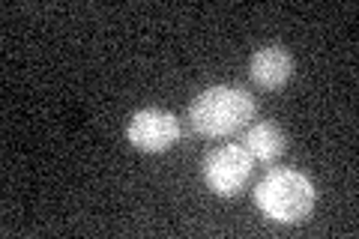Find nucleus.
Segmentation results:
<instances>
[{
	"mask_svg": "<svg viewBox=\"0 0 359 239\" xmlns=\"http://www.w3.org/2000/svg\"><path fill=\"white\" fill-rule=\"evenodd\" d=\"M255 111L257 105L252 93H245L243 87L219 84L204 90L189 105V120H192V129L204 138H228L249 126L255 120Z\"/></svg>",
	"mask_w": 359,
	"mask_h": 239,
	"instance_id": "1",
	"label": "nucleus"
},
{
	"mask_svg": "<svg viewBox=\"0 0 359 239\" xmlns=\"http://www.w3.org/2000/svg\"><path fill=\"white\" fill-rule=\"evenodd\" d=\"M255 203L278 224H299L314 210V186L294 168H276L255 186Z\"/></svg>",
	"mask_w": 359,
	"mask_h": 239,
	"instance_id": "2",
	"label": "nucleus"
},
{
	"mask_svg": "<svg viewBox=\"0 0 359 239\" xmlns=\"http://www.w3.org/2000/svg\"><path fill=\"white\" fill-rule=\"evenodd\" d=\"M252 165L255 158L245 153L243 144H224L207 153V158L201 162V177L216 198H237L249 186Z\"/></svg>",
	"mask_w": 359,
	"mask_h": 239,
	"instance_id": "3",
	"label": "nucleus"
},
{
	"mask_svg": "<svg viewBox=\"0 0 359 239\" xmlns=\"http://www.w3.org/2000/svg\"><path fill=\"white\" fill-rule=\"evenodd\" d=\"M126 138L141 153H168L180 138V120L171 111L144 108L138 114H132L126 126Z\"/></svg>",
	"mask_w": 359,
	"mask_h": 239,
	"instance_id": "4",
	"label": "nucleus"
},
{
	"mask_svg": "<svg viewBox=\"0 0 359 239\" xmlns=\"http://www.w3.org/2000/svg\"><path fill=\"white\" fill-rule=\"evenodd\" d=\"M294 75V57L285 45L278 42H269V45H261L252 60H249V78L261 87V90H278L290 81Z\"/></svg>",
	"mask_w": 359,
	"mask_h": 239,
	"instance_id": "5",
	"label": "nucleus"
},
{
	"mask_svg": "<svg viewBox=\"0 0 359 239\" xmlns=\"http://www.w3.org/2000/svg\"><path fill=\"white\" fill-rule=\"evenodd\" d=\"M243 146H245V153H249L255 162L273 165L276 158L287 150V135L282 132V126H276V123L264 120V123H255L252 129H245Z\"/></svg>",
	"mask_w": 359,
	"mask_h": 239,
	"instance_id": "6",
	"label": "nucleus"
}]
</instances>
